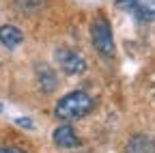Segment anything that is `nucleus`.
<instances>
[{
	"instance_id": "20e7f679",
	"label": "nucleus",
	"mask_w": 155,
	"mask_h": 153,
	"mask_svg": "<svg viewBox=\"0 0 155 153\" xmlns=\"http://www.w3.org/2000/svg\"><path fill=\"white\" fill-rule=\"evenodd\" d=\"M116 7L131 13L140 22H155V0H116Z\"/></svg>"
},
{
	"instance_id": "7ed1b4c3",
	"label": "nucleus",
	"mask_w": 155,
	"mask_h": 153,
	"mask_svg": "<svg viewBox=\"0 0 155 153\" xmlns=\"http://www.w3.org/2000/svg\"><path fill=\"white\" fill-rule=\"evenodd\" d=\"M54 58H56L58 67H61L67 75H80L88 67V63L84 61V56H80L75 50H69V48H58L54 52Z\"/></svg>"
},
{
	"instance_id": "1a4fd4ad",
	"label": "nucleus",
	"mask_w": 155,
	"mask_h": 153,
	"mask_svg": "<svg viewBox=\"0 0 155 153\" xmlns=\"http://www.w3.org/2000/svg\"><path fill=\"white\" fill-rule=\"evenodd\" d=\"M48 5V0H15V7L22 13H37Z\"/></svg>"
},
{
	"instance_id": "0eeeda50",
	"label": "nucleus",
	"mask_w": 155,
	"mask_h": 153,
	"mask_svg": "<svg viewBox=\"0 0 155 153\" xmlns=\"http://www.w3.org/2000/svg\"><path fill=\"white\" fill-rule=\"evenodd\" d=\"M125 153H155V142H153L149 136L138 134V136H134V138L127 142Z\"/></svg>"
},
{
	"instance_id": "39448f33",
	"label": "nucleus",
	"mask_w": 155,
	"mask_h": 153,
	"mask_svg": "<svg viewBox=\"0 0 155 153\" xmlns=\"http://www.w3.org/2000/svg\"><path fill=\"white\" fill-rule=\"evenodd\" d=\"M52 140L58 145V147H63V149H73V147H80V136L75 134V129L71 125H58L52 134Z\"/></svg>"
},
{
	"instance_id": "6e6552de",
	"label": "nucleus",
	"mask_w": 155,
	"mask_h": 153,
	"mask_svg": "<svg viewBox=\"0 0 155 153\" xmlns=\"http://www.w3.org/2000/svg\"><path fill=\"white\" fill-rule=\"evenodd\" d=\"M37 73H39V84H41V91L52 93V91L58 86V80H56V75H54V71H52L50 67L39 65V67H37Z\"/></svg>"
},
{
	"instance_id": "9b49d317",
	"label": "nucleus",
	"mask_w": 155,
	"mask_h": 153,
	"mask_svg": "<svg viewBox=\"0 0 155 153\" xmlns=\"http://www.w3.org/2000/svg\"><path fill=\"white\" fill-rule=\"evenodd\" d=\"M0 153H24V151L15 147H0Z\"/></svg>"
},
{
	"instance_id": "f03ea898",
	"label": "nucleus",
	"mask_w": 155,
	"mask_h": 153,
	"mask_svg": "<svg viewBox=\"0 0 155 153\" xmlns=\"http://www.w3.org/2000/svg\"><path fill=\"white\" fill-rule=\"evenodd\" d=\"M91 39L95 50L99 52L104 58H112L116 48H114V35H112V26L106 17H97L91 24Z\"/></svg>"
},
{
	"instance_id": "f257e3e1",
	"label": "nucleus",
	"mask_w": 155,
	"mask_h": 153,
	"mask_svg": "<svg viewBox=\"0 0 155 153\" xmlns=\"http://www.w3.org/2000/svg\"><path fill=\"white\" fill-rule=\"evenodd\" d=\"M93 108H95V99L86 91H73L56 101L54 114L63 121H78V119H84L86 114H91Z\"/></svg>"
},
{
	"instance_id": "423d86ee",
	"label": "nucleus",
	"mask_w": 155,
	"mask_h": 153,
	"mask_svg": "<svg viewBox=\"0 0 155 153\" xmlns=\"http://www.w3.org/2000/svg\"><path fill=\"white\" fill-rule=\"evenodd\" d=\"M22 41H24V32L19 30L17 26H13V24L0 26V43H2V45H7L9 50H13Z\"/></svg>"
},
{
	"instance_id": "9d476101",
	"label": "nucleus",
	"mask_w": 155,
	"mask_h": 153,
	"mask_svg": "<svg viewBox=\"0 0 155 153\" xmlns=\"http://www.w3.org/2000/svg\"><path fill=\"white\" fill-rule=\"evenodd\" d=\"M15 123H17L19 127H26V129H32V127H35V123H32L30 119H17Z\"/></svg>"
}]
</instances>
